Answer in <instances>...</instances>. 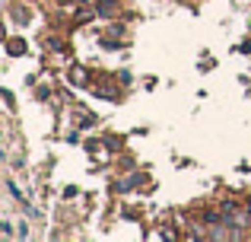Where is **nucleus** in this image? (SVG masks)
Listing matches in <instances>:
<instances>
[]
</instances>
